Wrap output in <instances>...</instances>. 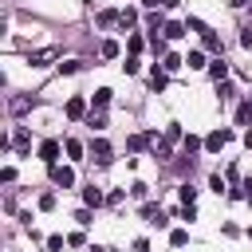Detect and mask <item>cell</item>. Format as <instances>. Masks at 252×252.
Here are the masks:
<instances>
[{
  "mask_svg": "<svg viewBox=\"0 0 252 252\" xmlns=\"http://www.w3.org/2000/svg\"><path fill=\"white\" fill-rule=\"evenodd\" d=\"M177 67H185V59H181V55H165V63H161V71H177Z\"/></svg>",
  "mask_w": 252,
  "mask_h": 252,
  "instance_id": "obj_18",
  "label": "cell"
},
{
  "mask_svg": "<svg viewBox=\"0 0 252 252\" xmlns=\"http://www.w3.org/2000/svg\"><path fill=\"white\" fill-rule=\"evenodd\" d=\"M122 71H126V75H138V71H142V63H138V59H126V63H122Z\"/></svg>",
  "mask_w": 252,
  "mask_h": 252,
  "instance_id": "obj_26",
  "label": "cell"
},
{
  "mask_svg": "<svg viewBox=\"0 0 252 252\" xmlns=\"http://www.w3.org/2000/svg\"><path fill=\"white\" fill-rule=\"evenodd\" d=\"M244 146H248V150H252V126H248V130H244Z\"/></svg>",
  "mask_w": 252,
  "mask_h": 252,
  "instance_id": "obj_30",
  "label": "cell"
},
{
  "mask_svg": "<svg viewBox=\"0 0 252 252\" xmlns=\"http://www.w3.org/2000/svg\"><path fill=\"white\" fill-rule=\"evenodd\" d=\"M154 138H158V134H134V138H130V150H142V146L154 142Z\"/></svg>",
  "mask_w": 252,
  "mask_h": 252,
  "instance_id": "obj_20",
  "label": "cell"
},
{
  "mask_svg": "<svg viewBox=\"0 0 252 252\" xmlns=\"http://www.w3.org/2000/svg\"><path fill=\"white\" fill-rule=\"evenodd\" d=\"M12 146H16V150H28V146H32V134H28L24 126H16V134H12Z\"/></svg>",
  "mask_w": 252,
  "mask_h": 252,
  "instance_id": "obj_8",
  "label": "cell"
},
{
  "mask_svg": "<svg viewBox=\"0 0 252 252\" xmlns=\"http://www.w3.org/2000/svg\"><path fill=\"white\" fill-rule=\"evenodd\" d=\"M98 55H102V59H114V55H118V43H114V39H102Z\"/></svg>",
  "mask_w": 252,
  "mask_h": 252,
  "instance_id": "obj_15",
  "label": "cell"
},
{
  "mask_svg": "<svg viewBox=\"0 0 252 252\" xmlns=\"http://www.w3.org/2000/svg\"><path fill=\"white\" fill-rule=\"evenodd\" d=\"M181 201L193 205V201H197V189H193V185H181Z\"/></svg>",
  "mask_w": 252,
  "mask_h": 252,
  "instance_id": "obj_24",
  "label": "cell"
},
{
  "mask_svg": "<svg viewBox=\"0 0 252 252\" xmlns=\"http://www.w3.org/2000/svg\"><path fill=\"white\" fill-rule=\"evenodd\" d=\"M165 142H185V134H181V126H177V122H169V126H165Z\"/></svg>",
  "mask_w": 252,
  "mask_h": 252,
  "instance_id": "obj_16",
  "label": "cell"
},
{
  "mask_svg": "<svg viewBox=\"0 0 252 252\" xmlns=\"http://www.w3.org/2000/svg\"><path fill=\"white\" fill-rule=\"evenodd\" d=\"M91 158H94L98 165H106V161H110V142H106V138H94V142H91Z\"/></svg>",
  "mask_w": 252,
  "mask_h": 252,
  "instance_id": "obj_3",
  "label": "cell"
},
{
  "mask_svg": "<svg viewBox=\"0 0 252 252\" xmlns=\"http://www.w3.org/2000/svg\"><path fill=\"white\" fill-rule=\"evenodd\" d=\"M228 4H232V8H244V4H248V0H228Z\"/></svg>",
  "mask_w": 252,
  "mask_h": 252,
  "instance_id": "obj_31",
  "label": "cell"
},
{
  "mask_svg": "<svg viewBox=\"0 0 252 252\" xmlns=\"http://www.w3.org/2000/svg\"><path fill=\"white\" fill-rule=\"evenodd\" d=\"M201 146H205V142H201V138H193V134H189V138H185V154H197V150H201Z\"/></svg>",
  "mask_w": 252,
  "mask_h": 252,
  "instance_id": "obj_23",
  "label": "cell"
},
{
  "mask_svg": "<svg viewBox=\"0 0 252 252\" xmlns=\"http://www.w3.org/2000/svg\"><path fill=\"white\" fill-rule=\"evenodd\" d=\"M185 32H189L185 24H165V28H161V35H165V39H181Z\"/></svg>",
  "mask_w": 252,
  "mask_h": 252,
  "instance_id": "obj_9",
  "label": "cell"
},
{
  "mask_svg": "<svg viewBox=\"0 0 252 252\" xmlns=\"http://www.w3.org/2000/svg\"><path fill=\"white\" fill-rule=\"evenodd\" d=\"M0 181H8V185H12V181H16V169H12V165H4V169H0Z\"/></svg>",
  "mask_w": 252,
  "mask_h": 252,
  "instance_id": "obj_27",
  "label": "cell"
},
{
  "mask_svg": "<svg viewBox=\"0 0 252 252\" xmlns=\"http://www.w3.org/2000/svg\"><path fill=\"white\" fill-rule=\"evenodd\" d=\"M83 114H87V102H83L79 94H75V98H67V118H83Z\"/></svg>",
  "mask_w": 252,
  "mask_h": 252,
  "instance_id": "obj_7",
  "label": "cell"
},
{
  "mask_svg": "<svg viewBox=\"0 0 252 252\" xmlns=\"http://www.w3.org/2000/svg\"><path fill=\"white\" fill-rule=\"evenodd\" d=\"M63 150H67V158H75V161L83 158V142H75V138H67V142H63Z\"/></svg>",
  "mask_w": 252,
  "mask_h": 252,
  "instance_id": "obj_12",
  "label": "cell"
},
{
  "mask_svg": "<svg viewBox=\"0 0 252 252\" xmlns=\"http://www.w3.org/2000/svg\"><path fill=\"white\" fill-rule=\"evenodd\" d=\"M205 47H209V51H220V39H217L213 32H205Z\"/></svg>",
  "mask_w": 252,
  "mask_h": 252,
  "instance_id": "obj_25",
  "label": "cell"
},
{
  "mask_svg": "<svg viewBox=\"0 0 252 252\" xmlns=\"http://www.w3.org/2000/svg\"><path fill=\"white\" fill-rule=\"evenodd\" d=\"M79 67H83V63H79V59H67V63H59V71H63V75H75V71H79Z\"/></svg>",
  "mask_w": 252,
  "mask_h": 252,
  "instance_id": "obj_22",
  "label": "cell"
},
{
  "mask_svg": "<svg viewBox=\"0 0 252 252\" xmlns=\"http://www.w3.org/2000/svg\"><path fill=\"white\" fill-rule=\"evenodd\" d=\"M248 236H252V228H248Z\"/></svg>",
  "mask_w": 252,
  "mask_h": 252,
  "instance_id": "obj_36",
  "label": "cell"
},
{
  "mask_svg": "<svg viewBox=\"0 0 252 252\" xmlns=\"http://www.w3.org/2000/svg\"><path fill=\"white\" fill-rule=\"evenodd\" d=\"M244 106H248V110H252V94H248V102H244Z\"/></svg>",
  "mask_w": 252,
  "mask_h": 252,
  "instance_id": "obj_34",
  "label": "cell"
},
{
  "mask_svg": "<svg viewBox=\"0 0 252 252\" xmlns=\"http://www.w3.org/2000/svg\"><path fill=\"white\" fill-rule=\"evenodd\" d=\"M83 201H87V205H94V209H98V205H102V201H106V197H102V193H98V189H94V185H91V189H83Z\"/></svg>",
  "mask_w": 252,
  "mask_h": 252,
  "instance_id": "obj_13",
  "label": "cell"
},
{
  "mask_svg": "<svg viewBox=\"0 0 252 252\" xmlns=\"http://www.w3.org/2000/svg\"><path fill=\"white\" fill-rule=\"evenodd\" d=\"M47 169H51V181L59 189H71L75 185V169H67V165H47Z\"/></svg>",
  "mask_w": 252,
  "mask_h": 252,
  "instance_id": "obj_1",
  "label": "cell"
},
{
  "mask_svg": "<svg viewBox=\"0 0 252 252\" xmlns=\"http://www.w3.org/2000/svg\"><path fill=\"white\" fill-rule=\"evenodd\" d=\"M248 189H252V185H248Z\"/></svg>",
  "mask_w": 252,
  "mask_h": 252,
  "instance_id": "obj_37",
  "label": "cell"
},
{
  "mask_svg": "<svg viewBox=\"0 0 252 252\" xmlns=\"http://www.w3.org/2000/svg\"><path fill=\"white\" fill-rule=\"evenodd\" d=\"M126 47H130V55H138V51L146 47V39H142V35H130V39H126Z\"/></svg>",
  "mask_w": 252,
  "mask_h": 252,
  "instance_id": "obj_21",
  "label": "cell"
},
{
  "mask_svg": "<svg viewBox=\"0 0 252 252\" xmlns=\"http://www.w3.org/2000/svg\"><path fill=\"white\" fill-rule=\"evenodd\" d=\"M209 75H213V79H217V83H224V79H228V63H224V59H220V55H217V59H213V63H209Z\"/></svg>",
  "mask_w": 252,
  "mask_h": 252,
  "instance_id": "obj_6",
  "label": "cell"
},
{
  "mask_svg": "<svg viewBox=\"0 0 252 252\" xmlns=\"http://www.w3.org/2000/svg\"><path fill=\"white\" fill-rule=\"evenodd\" d=\"M114 20H122V12H98V28H110Z\"/></svg>",
  "mask_w": 252,
  "mask_h": 252,
  "instance_id": "obj_17",
  "label": "cell"
},
{
  "mask_svg": "<svg viewBox=\"0 0 252 252\" xmlns=\"http://www.w3.org/2000/svg\"><path fill=\"white\" fill-rule=\"evenodd\" d=\"M91 252H110V248H91Z\"/></svg>",
  "mask_w": 252,
  "mask_h": 252,
  "instance_id": "obj_33",
  "label": "cell"
},
{
  "mask_svg": "<svg viewBox=\"0 0 252 252\" xmlns=\"http://www.w3.org/2000/svg\"><path fill=\"white\" fill-rule=\"evenodd\" d=\"M83 4H91V0H83Z\"/></svg>",
  "mask_w": 252,
  "mask_h": 252,
  "instance_id": "obj_35",
  "label": "cell"
},
{
  "mask_svg": "<svg viewBox=\"0 0 252 252\" xmlns=\"http://www.w3.org/2000/svg\"><path fill=\"white\" fill-rule=\"evenodd\" d=\"M91 98H94V106H106V102H110V87H98Z\"/></svg>",
  "mask_w": 252,
  "mask_h": 252,
  "instance_id": "obj_19",
  "label": "cell"
},
{
  "mask_svg": "<svg viewBox=\"0 0 252 252\" xmlns=\"http://www.w3.org/2000/svg\"><path fill=\"white\" fill-rule=\"evenodd\" d=\"M165 75H169V71H158V67L150 71V83H154V91H165V83H169Z\"/></svg>",
  "mask_w": 252,
  "mask_h": 252,
  "instance_id": "obj_11",
  "label": "cell"
},
{
  "mask_svg": "<svg viewBox=\"0 0 252 252\" xmlns=\"http://www.w3.org/2000/svg\"><path fill=\"white\" fill-rule=\"evenodd\" d=\"M232 142V130H213L209 138H205V150H220V146H228Z\"/></svg>",
  "mask_w": 252,
  "mask_h": 252,
  "instance_id": "obj_4",
  "label": "cell"
},
{
  "mask_svg": "<svg viewBox=\"0 0 252 252\" xmlns=\"http://www.w3.org/2000/svg\"><path fill=\"white\" fill-rule=\"evenodd\" d=\"M185 67L201 71V67H205V51H189V55H185Z\"/></svg>",
  "mask_w": 252,
  "mask_h": 252,
  "instance_id": "obj_10",
  "label": "cell"
},
{
  "mask_svg": "<svg viewBox=\"0 0 252 252\" xmlns=\"http://www.w3.org/2000/svg\"><path fill=\"white\" fill-rule=\"evenodd\" d=\"M55 55H59L55 47H43V51H32V55H28V63H32V67H43V63H51Z\"/></svg>",
  "mask_w": 252,
  "mask_h": 252,
  "instance_id": "obj_5",
  "label": "cell"
},
{
  "mask_svg": "<svg viewBox=\"0 0 252 252\" xmlns=\"http://www.w3.org/2000/svg\"><path fill=\"white\" fill-rule=\"evenodd\" d=\"M142 4H146V8H158V4H161V0H142Z\"/></svg>",
  "mask_w": 252,
  "mask_h": 252,
  "instance_id": "obj_32",
  "label": "cell"
},
{
  "mask_svg": "<svg viewBox=\"0 0 252 252\" xmlns=\"http://www.w3.org/2000/svg\"><path fill=\"white\" fill-rule=\"evenodd\" d=\"M39 209H55V193H43L39 197Z\"/></svg>",
  "mask_w": 252,
  "mask_h": 252,
  "instance_id": "obj_28",
  "label": "cell"
},
{
  "mask_svg": "<svg viewBox=\"0 0 252 252\" xmlns=\"http://www.w3.org/2000/svg\"><path fill=\"white\" fill-rule=\"evenodd\" d=\"M169 244H173V248H185V244H189V232H185V228H173V232H169Z\"/></svg>",
  "mask_w": 252,
  "mask_h": 252,
  "instance_id": "obj_14",
  "label": "cell"
},
{
  "mask_svg": "<svg viewBox=\"0 0 252 252\" xmlns=\"http://www.w3.org/2000/svg\"><path fill=\"white\" fill-rule=\"evenodd\" d=\"M240 43H244V47H252V28H244V32H240Z\"/></svg>",
  "mask_w": 252,
  "mask_h": 252,
  "instance_id": "obj_29",
  "label": "cell"
},
{
  "mask_svg": "<svg viewBox=\"0 0 252 252\" xmlns=\"http://www.w3.org/2000/svg\"><path fill=\"white\" fill-rule=\"evenodd\" d=\"M59 150H63V146H59V142H55V138H47V142H43V146H39V158H43V161H47V165H59Z\"/></svg>",
  "mask_w": 252,
  "mask_h": 252,
  "instance_id": "obj_2",
  "label": "cell"
}]
</instances>
